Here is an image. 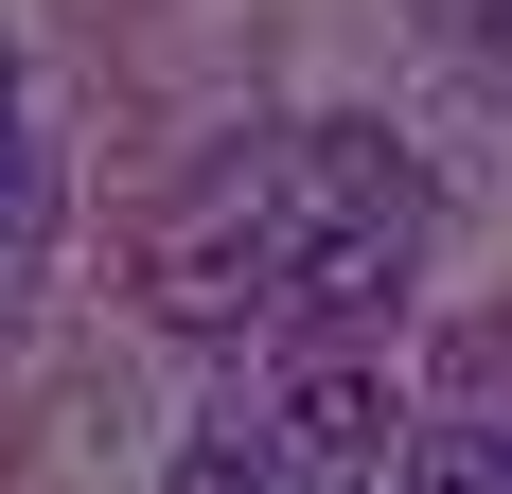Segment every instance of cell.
Masks as SVG:
<instances>
[{
  "mask_svg": "<svg viewBox=\"0 0 512 494\" xmlns=\"http://www.w3.org/2000/svg\"><path fill=\"white\" fill-rule=\"evenodd\" d=\"M265 424H283L301 477H389V459H407V406H389V353H371V336H318Z\"/></svg>",
  "mask_w": 512,
  "mask_h": 494,
  "instance_id": "cell-1",
  "label": "cell"
},
{
  "mask_svg": "<svg viewBox=\"0 0 512 494\" xmlns=\"http://www.w3.org/2000/svg\"><path fill=\"white\" fill-rule=\"evenodd\" d=\"M0 142H18V36H0Z\"/></svg>",
  "mask_w": 512,
  "mask_h": 494,
  "instance_id": "cell-3",
  "label": "cell"
},
{
  "mask_svg": "<svg viewBox=\"0 0 512 494\" xmlns=\"http://www.w3.org/2000/svg\"><path fill=\"white\" fill-rule=\"evenodd\" d=\"M407 494H512V424H407Z\"/></svg>",
  "mask_w": 512,
  "mask_h": 494,
  "instance_id": "cell-2",
  "label": "cell"
}]
</instances>
